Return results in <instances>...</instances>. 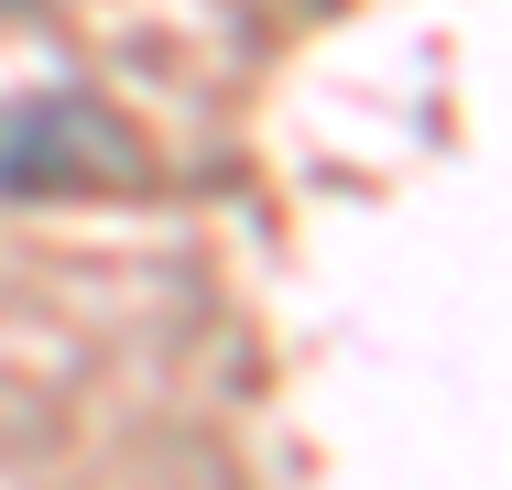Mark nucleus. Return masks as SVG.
<instances>
[]
</instances>
